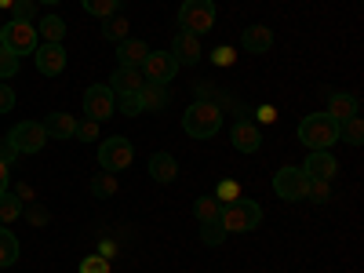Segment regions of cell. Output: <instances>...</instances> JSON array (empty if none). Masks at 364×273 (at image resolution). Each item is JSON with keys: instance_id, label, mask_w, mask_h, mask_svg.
Instances as JSON below:
<instances>
[{"instance_id": "cell-1", "label": "cell", "mask_w": 364, "mask_h": 273, "mask_svg": "<svg viewBox=\"0 0 364 273\" xmlns=\"http://www.w3.org/2000/svg\"><path fill=\"white\" fill-rule=\"evenodd\" d=\"M219 128H223L219 102L200 99V102H193L186 113H182V132H186L190 139H211V135H219Z\"/></svg>"}, {"instance_id": "cell-2", "label": "cell", "mask_w": 364, "mask_h": 273, "mask_svg": "<svg viewBox=\"0 0 364 273\" xmlns=\"http://www.w3.org/2000/svg\"><path fill=\"white\" fill-rule=\"evenodd\" d=\"M299 142L306 149H331L339 142V120H331L328 113H310L299 120Z\"/></svg>"}, {"instance_id": "cell-3", "label": "cell", "mask_w": 364, "mask_h": 273, "mask_svg": "<svg viewBox=\"0 0 364 273\" xmlns=\"http://www.w3.org/2000/svg\"><path fill=\"white\" fill-rule=\"evenodd\" d=\"M259 223H262V208L248 197H237V200L219 208V226L226 233H252Z\"/></svg>"}, {"instance_id": "cell-4", "label": "cell", "mask_w": 364, "mask_h": 273, "mask_svg": "<svg viewBox=\"0 0 364 273\" xmlns=\"http://www.w3.org/2000/svg\"><path fill=\"white\" fill-rule=\"evenodd\" d=\"M211 26H215V0H182L178 29H186L193 37H204Z\"/></svg>"}, {"instance_id": "cell-5", "label": "cell", "mask_w": 364, "mask_h": 273, "mask_svg": "<svg viewBox=\"0 0 364 273\" xmlns=\"http://www.w3.org/2000/svg\"><path fill=\"white\" fill-rule=\"evenodd\" d=\"M132 157H135V146H132V139L128 135H109V139H102V146H99V164H102V171H124V168H132Z\"/></svg>"}, {"instance_id": "cell-6", "label": "cell", "mask_w": 364, "mask_h": 273, "mask_svg": "<svg viewBox=\"0 0 364 273\" xmlns=\"http://www.w3.org/2000/svg\"><path fill=\"white\" fill-rule=\"evenodd\" d=\"M84 113H87V120H109L113 113H117V95H113V87L109 84H91L87 91H84Z\"/></svg>"}, {"instance_id": "cell-7", "label": "cell", "mask_w": 364, "mask_h": 273, "mask_svg": "<svg viewBox=\"0 0 364 273\" xmlns=\"http://www.w3.org/2000/svg\"><path fill=\"white\" fill-rule=\"evenodd\" d=\"M306 186H310V175L299 168H281L277 175H273V193H277L281 200H306Z\"/></svg>"}, {"instance_id": "cell-8", "label": "cell", "mask_w": 364, "mask_h": 273, "mask_svg": "<svg viewBox=\"0 0 364 273\" xmlns=\"http://www.w3.org/2000/svg\"><path fill=\"white\" fill-rule=\"evenodd\" d=\"M37 44H41V37H37V26H33V22H15V18H11V22L4 26V48L15 51L18 58H22V55H33Z\"/></svg>"}, {"instance_id": "cell-9", "label": "cell", "mask_w": 364, "mask_h": 273, "mask_svg": "<svg viewBox=\"0 0 364 273\" xmlns=\"http://www.w3.org/2000/svg\"><path fill=\"white\" fill-rule=\"evenodd\" d=\"M8 142L18 149V154H41L44 142H48V132H44L41 120H22V124H15V128H11Z\"/></svg>"}, {"instance_id": "cell-10", "label": "cell", "mask_w": 364, "mask_h": 273, "mask_svg": "<svg viewBox=\"0 0 364 273\" xmlns=\"http://www.w3.org/2000/svg\"><path fill=\"white\" fill-rule=\"evenodd\" d=\"M178 73V63L171 51H149L146 63H142V80H154V84H171Z\"/></svg>"}, {"instance_id": "cell-11", "label": "cell", "mask_w": 364, "mask_h": 273, "mask_svg": "<svg viewBox=\"0 0 364 273\" xmlns=\"http://www.w3.org/2000/svg\"><path fill=\"white\" fill-rule=\"evenodd\" d=\"M230 139H233L237 154H259V146H262V132L252 117H237L230 128Z\"/></svg>"}, {"instance_id": "cell-12", "label": "cell", "mask_w": 364, "mask_h": 273, "mask_svg": "<svg viewBox=\"0 0 364 273\" xmlns=\"http://www.w3.org/2000/svg\"><path fill=\"white\" fill-rule=\"evenodd\" d=\"M33 58H37V70L44 73V77H58L66 70V48L63 44H37V51H33Z\"/></svg>"}, {"instance_id": "cell-13", "label": "cell", "mask_w": 364, "mask_h": 273, "mask_svg": "<svg viewBox=\"0 0 364 273\" xmlns=\"http://www.w3.org/2000/svg\"><path fill=\"white\" fill-rule=\"evenodd\" d=\"M168 51L175 55L178 66H197L200 63V37L186 33V29H178V33L171 37V48Z\"/></svg>"}, {"instance_id": "cell-14", "label": "cell", "mask_w": 364, "mask_h": 273, "mask_svg": "<svg viewBox=\"0 0 364 273\" xmlns=\"http://www.w3.org/2000/svg\"><path fill=\"white\" fill-rule=\"evenodd\" d=\"M302 171H306L310 178L331 182V178L339 175V161L331 157V149H310V157H306V164H302Z\"/></svg>"}, {"instance_id": "cell-15", "label": "cell", "mask_w": 364, "mask_h": 273, "mask_svg": "<svg viewBox=\"0 0 364 273\" xmlns=\"http://www.w3.org/2000/svg\"><path fill=\"white\" fill-rule=\"evenodd\" d=\"M139 95H142V109H146V113H161V109H168V102H171V87H168V84H154V80H142Z\"/></svg>"}, {"instance_id": "cell-16", "label": "cell", "mask_w": 364, "mask_h": 273, "mask_svg": "<svg viewBox=\"0 0 364 273\" xmlns=\"http://www.w3.org/2000/svg\"><path fill=\"white\" fill-rule=\"evenodd\" d=\"M149 55V44L146 41H135V37H124L117 44V63L120 66H142Z\"/></svg>"}, {"instance_id": "cell-17", "label": "cell", "mask_w": 364, "mask_h": 273, "mask_svg": "<svg viewBox=\"0 0 364 273\" xmlns=\"http://www.w3.org/2000/svg\"><path fill=\"white\" fill-rule=\"evenodd\" d=\"M149 175H154V182H161V186H168V182L178 178V164L171 154H164V149H157L154 157H149Z\"/></svg>"}, {"instance_id": "cell-18", "label": "cell", "mask_w": 364, "mask_h": 273, "mask_svg": "<svg viewBox=\"0 0 364 273\" xmlns=\"http://www.w3.org/2000/svg\"><path fill=\"white\" fill-rule=\"evenodd\" d=\"M44 124V132H48V139H73V132H77V117L73 113H48V120H41Z\"/></svg>"}, {"instance_id": "cell-19", "label": "cell", "mask_w": 364, "mask_h": 273, "mask_svg": "<svg viewBox=\"0 0 364 273\" xmlns=\"http://www.w3.org/2000/svg\"><path fill=\"white\" fill-rule=\"evenodd\" d=\"M109 87H113V95L139 91V87H142V70H139V66H117V73L109 77Z\"/></svg>"}, {"instance_id": "cell-20", "label": "cell", "mask_w": 364, "mask_h": 273, "mask_svg": "<svg viewBox=\"0 0 364 273\" xmlns=\"http://www.w3.org/2000/svg\"><path fill=\"white\" fill-rule=\"evenodd\" d=\"M331 120H339V124H343V120L346 117H353V113H360V102H357V95H343V91H331V95H328V109H324Z\"/></svg>"}, {"instance_id": "cell-21", "label": "cell", "mask_w": 364, "mask_h": 273, "mask_svg": "<svg viewBox=\"0 0 364 273\" xmlns=\"http://www.w3.org/2000/svg\"><path fill=\"white\" fill-rule=\"evenodd\" d=\"M240 44H245V51H252V55H266V51L273 48V29H266V26H248L245 33H240Z\"/></svg>"}, {"instance_id": "cell-22", "label": "cell", "mask_w": 364, "mask_h": 273, "mask_svg": "<svg viewBox=\"0 0 364 273\" xmlns=\"http://www.w3.org/2000/svg\"><path fill=\"white\" fill-rule=\"evenodd\" d=\"M33 26H37V37L44 44H63V37H66V18H58V15H44Z\"/></svg>"}, {"instance_id": "cell-23", "label": "cell", "mask_w": 364, "mask_h": 273, "mask_svg": "<svg viewBox=\"0 0 364 273\" xmlns=\"http://www.w3.org/2000/svg\"><path fill=\"white\" fill-rule=\"evenodd\" d=\"M15 262H18V237L0 226V269H8Z\"/></svg>"}, {"instance_id": "cell-24", "label": "cell", "mask_w": 364, "mask_h": 273, "mask_svg": "<svg viewBox=\"0 0 364 273\" xmlns=\"http://www.w3.org/2000/svg\"><path fill=\"white\" fill-rule=\"evenodd\" d=\"M339 142H350V146H360L364 142V120H360V113L346 117L343 124H339Z\"/></svg>"}, {"instance_id": "cell-25", "label": "cell", "mask_w": 364, "mask_h": 273, "mask_svg": "<svg viewBox=\"0 0 364 273\" xmlns=\"http://www.w3.org/2000/svg\"><path fill=\"white\" fill-rule=\"evenodd\" d=\"M87 190H91V197H113L117 193V175L113 171H99L95 178L87 182Z\"/></svg>"}, {"instance_id": "cell-26", "label": "cell", "mask_w": 364, "mask_h": 273, "mask_svg": "<svg viewBox=\"0 0 364 273\" xmlns=\"http://www.w3.org/2000/svg\"><path fill=\"white\" fill-rule=\"evenodd\" d=\"M219 200L215 197H197V204H193V215L200 219V223H219Z\"/></svg>"}, {"instance_id": "cell-27", "label": "cell", "mask_w": 364, "mask_h": 273, "mask_svg": "<svg viewBox=\"0 0 364 273\" xmlns=\"http://www.w3.org/2000/svg\"><path fill=\"white\" fill-rule=\"evenodd\" d=\"M102 37H106V41H113V44H120V41L128 37V18L109 15V18L102 22Z\"/></svg>"}, {"instance_id": "cell-28", "label": "cell", "mask_w": 364, "mask_h": 273, "mask_svg": "<svg viewBox=\"0 0 364 273\" xmlns=\"http://www.w3.org/2000/svg\"><path fill=\"white\" fill-rule=\"evenodd\" d=\"M80 8L87 15H95V18H109V15H117L120 0H80Z\"/></svg>"}, {"instance_id": "cell-29", "label": "cell", "mask_w": 364, "mask_h": 273, "mask_svg": "<svg viewBox=\"0 0 364 273\" xmlns=\"http://www.w3.org/2000/svg\"><path fill=\"white\" fill-rule=\"evenodd\" d=\"M22 215V200H18V193L11 197V193H0V223H15Z\"/></svg>"}, {"instance_id": "cell-30", "label": "cell", "mask_w": 364, "mask_h": 273, "mask_svg": "<svg viewBox=\"0 0 364 273\" xmlns=\"http://www.w3.org/2000/svg\"><path fill=\"white\" fill-rule=\"evenodd\" d=\"M117 113H124V117H139V113H146V109H142V95H139V91L117 95Z\"/></svg>"}, {"instance_id": "cell-31", "label": "cell", "mask_w": 364, "mask_h": 273, "mask_svg": "<svg viewBox=\"0 0 364 273\" xmlns=\"http://www.w3.org/2000/svg\"><path fill=\"white\" fill-rule=\"evenodd\" d=\"M306 200H314V204H328V200H331V182H324V178H310Z\"/></svg>"}, {"instance_id": "cell-32", "label": "cell", "mask_w": 364, "mask_h": 273, "mask_svg": "<svg viewBox=\"0 0 364 273\" xmlns=\"http://www.w3.org/2000/svg\"><path fill=\"white\" fill-rule=\"evenodd\" d=\"M18 63H22V58H18L15 51L0 48V80H11V77L18 73Z\"/></svg>"}, {"instance_id": "cell-33", "label": "cell", "mask_w": 364, "mask_h": 273, "mask_svg": "<svg viewBox=\"0 0 364 273\" xmlns=\"http://www.w3.org/2000/svg\"><path fill=\"white\" fill-rule=\"evenodd\" d=\"M11 15H15V22H33L37 18V0H11Z\"/></svg>"}, {"instance_id": "cell-34", "label": "cell", "mask_w": 364, "mask_h": 273, "mask_svg": "<svg viewBox=\"0 0 364 273\" xmlns=\"http://www.w3.org/2000/svg\"><path fill=\"white\" fill-rule=\"evenodd\" d=\"M200 240H204L208 248H215V245H223V240H226V230L219 223H200Z\"/></svg>"}, {"instance_id": "cell-35", "label": "cell", "mask_w": 364, "mask_h": 273, "mask_svg": "<svg viewBox=\"0 0 364 273\" xmlns=\"http://www.w3.org/2000/svg\"><path fill=\"white\" fill-rule=\"evenodd\" d=\"M240 197V182L237 178H223L219 186H215V200L219 204H230V200H237Z\"/></svg>"}, {"instance_id": "cell-36", "label": "cell", "mask_w": 364, "mask_h": 273, "mask_svg": "<svg viewBox=\"0 0 364 273\" xmlns=\"http://www.w3.org/2000/svg\"><path fill=\"white\" fill-rule=\"evenodd\" d=\"M80 273H109V259L106 255H84L80 259Z\"/></svg>"}, {"instance_id": "cell-37", "label": "cell", "mask_w": 364, "mask_h": 273, "mask_svg": "<svg viewBox=\"0 0 364 273\" xmlns=\"http://www.w3.org/2000/svg\"><path fill=\"white\" fill-rule=\"evenodd\" d=\"M73 139H80V142H91V139H99V120H77V132H73Z\"/></svg>"}, {"instance_id": "cell-38", "label": "cell", "mask_w": 364, "mask_h": 273, "mask_svg": "<svg viewBox=\"0 0 364 273\" xmlns=\"http://www.w3.org/2000/svg\"><path fill=\"white\" fill-rule=\"evenodd\" d=\"M211 63H215V66H233V63H237V51H233L230 44H223V48L211 51Z\"/></svg>"}, {"instance_id": "cell-39", "label": "cell", "mask_w": 364, "mask_h": 273, "mask_svg": "<svg viewBox=\"0 0 364 273\" xmlns=\"http://www.w3.org/2000/svg\"><path fill=\"white\" fill-rule=\"evenodd\" d=\"M11 109H15V87L0 84V113H11Z\"/></svg>"}, {"instance_id": "cell-40", "label": "cell", "mask_w": 364, "mask_h": 273, "mask_svg": "<svg viewBox=\"0 0 364 273\" xmlns=\"http://www.w3.org/2000/svg\"><path fill=\"white\" fill-rule=\"evenodd\" d=\"M15 157H18V149H15L8 139H0V164H8V168H11V164H15Z\"/></svg>"}, {"instance_id": "cell-41", "label": "cell", "mask_w": 364, "mask_h": 273, "mask_svg": "<svg viewBox=\"0 0 364 273\" xmlns=\"http://www.w3.org/2000/svg\"><path fill=\"white\" fill-rule=\"evenodd\" d=\"M255 120H259V124H273V120H277V109H273V106H259Z\"/></svg>"}, {"instance_id": "cell-42", "label": "cell", "mask_w": 364, "mask_h": 273, "mask_svg": "<svg viewBox=\"0 0 364 273\" xmlns=\"http://www.w3.org/2000/svg\"><path fill=\"white\" fill-rule=\"evenodd\" d=\"M29 223L44 226V223H48V211H44V208H29Z\"/></svg>"}, {"instance_id": "cell-43", "label": "cell", "mask_w": 364, "mask_h": 273, "mask_svg": "<svg viewBox=\"0 0 364 273\" xmlns=\"http://www.w3.org/2000/svg\"><path fill=\"white\" fill-rule=\"evenodd\" d=\"M8 178H11V168L0 164V193H8Z\"/></svg>"}, {"instance_id": "cell-44", "label": "cell", "mask_w": 364, "mask_h": 273, "mask_svg": "<svg viewBox=\"0 0 364 273\" xmlns=\"http://www.w3.org/2000/svg\"><path fill=\"white\" fill-rule=\"evenodd\" d=\"M37 4H63V0H37Z\"/></svg>"}, {"instance_id": "cell-45", "label": "cell", "mask_w": 364, "mask_h": 273, "mask_svg": "<svg viewBox=\"0 0 364 273\" xmlns=\"http://www.w3.org/2000/svg\"><path fill=\"white\" fill-rule=\"evenodd\" d=\"M0 48H4V26H0Z\"/></svg>"}]
</instances>
